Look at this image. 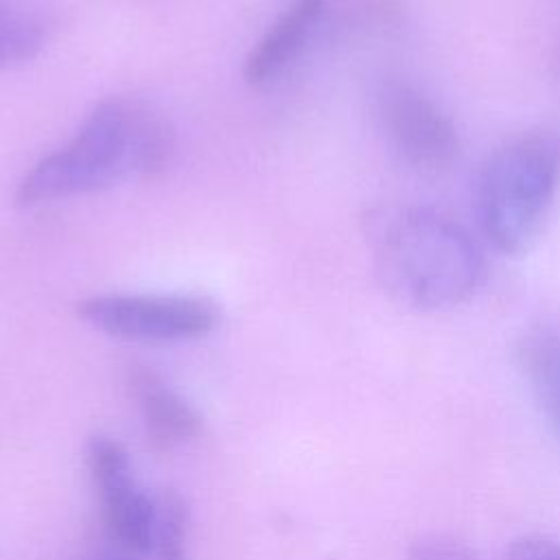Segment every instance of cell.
<instances>
[{
    "instance_id": "277c9868",
    "label": "cell",
    "mask_w": 560,
    "mask_h": 560,
    "mask_svg": "<svg viewBox=\"0 0 560 560\" xmlns=\"http://www.w3.org/2000/svg\"><path fill=\"white\" fill-rule=\"evenodd\" d=\"M90 326L133 341H184L208 335L219 324V308L201 295H92L79 304Z\"/></svg>"
},
{
    "instance_id": "7c38bea8",
    "label": "cell",
    "mask_w": 560,
    "mask_h": 560,
    "mask_svg": "<svg viewBox=\"0 0 560 560\" xmlns=\"http://www.w3.org/2000/svg\"><path fill=\"white\" fill-rule=\"evenodd\" d=\"M409 560H477L457 538L446 534H424L409 545Z\"/></svg>"
},
{
    "instance_id": "4fadbf2b",
    "label": "cell",
    "mask_w": 560,
    "mask_h": 560,
    "mask_svg": "<svg viewBox=\"0 0 560 560\" xmlns=\"http://www.w3.org/2000/svg\"><path fill=\"white\" fill-rule=\"evenodd\" d=\"M508 560H560V542L542 536H523L512 542Z\"/></svg>"
},
{
    "instance_id": "ba28073f",
    "label": "cell",
    "mask_w": 560,
    "mask_h": 560,
    "mask_svg": "<svg viewBox=\"0 0 560 560\" xmlns=\"http://www.w3.org/2000/svg\"><path fill=\"white\" fill-rule=\"evenodd\" d=\"M103 518L109 536L129 551H151L158 521L153 503L136 481L101 490Z\"/></svg>"
},
{
    "instance_id": "30bf717a",
    "label": "cell",
    "mask_w": 560,
    "mask_h": 560,
    "mask_svg": "<svg viewBox=\"0 0 560 560\" xmlns=\"http://www.w3.org/2000/svg\"><path fill=\"white\" fill-rule=\"evenodd\" d=\"M42 42L44 28L39 20L0 0V68L35 57Z\"/></svg>"
},
{
    "instance_id": "9c48e42d",
    "label": "cell",
    "mask_w": 560,
    "mask_h": 560,
    "mask_svg": "<svg viewBox=\"0 0 560 560\" xmlns=\"http://www.w3.org/2000/svg\"><path fill=\"white\" fill-rule=\"evenodd\" d=\"M518 363L560 435V335L549 330L529 332L518 346Z\"/></svg>"
},
{
    "instance_id": "8992f818",
    "label": "cell",
    "mask_w": 560,
    "mask_h": 560,
    "mask_svg": "<svg viewBox=\"0 0 560 560\" xmlns=\"http://www.w3.org/2000/svg\"><path fill=\"white\" fill-rule=\"evenodd\" d=\"M326 4L328 0H291L247 55L243 66L245 81L254 88L271 83L300 55Z\"/></svg>"
},
{
    "instance_id": "3957f363",
    "label": "cell",
    "mask_w": 560,
    "mask_h": 560,
    "mask_svg": "<svg viewBox=\"0 0 560 560\" xmlns=\"http://www.w3.org/2000/svg\"><path fill=\"white\" fill-rule=\"evenodd\" d=\"M560 186V136L532 131L497 149L477 179V217L503 254L525 252L540 234Z\"/></svg>"
},
{
    "instance_id": "52a82bcc",
    "label": "cell",
    "mask_w": 560,
    "mask_h": 560,
    "mask_svg": "<svg viewBox=\"0 0 560 560\" xmlns=\"http://www.w3.org/2000/svg\"><path fill=\"white\" fill-rule=\"evenodd\" d=\"M129 385L142 411L147 433L155 444L175 446L199 435L201 416L155 372L136 368L129 374Z\"/></svg>"
},
{
    "instance_id": "8fae6325",
    "label": "cell",
    "mask_w": 560,
    "mask_h": 560,
    "mask_svg": "<svg viewBox=\"0 0 560 560\" xmlns=\"http://www.w3.org/2000/svg\"><path fill=\"white\" fill-rule=\"evenodd\" d=\"M186 523L188 510L184 499L168 490L158 503V521L153 536V551L158 560H186Z\"/></svg>"
},
{
    "instance_id": "7a4b0ae2",
    "label": "cell",
    "mask_w": 560,
    "mask_h": 560,
    "mask_svg": "<svg viewBox=\"0 0 560 560\" xmlns=\"http://www.w3.org/2000/svg\"><path fill=\"white\" fill-rule=\"evenodd\" d=\"M365 238L383 287L422 311L457 306L486 276L481 249L442 212L418 206H378L365 217Z\"/></svg>"
},
{
    "instance_id": "6da1fadb",
    "label": "cell",
    "mask_w": 560,
    "mask_h": 560,
    "mask_svg": "<svg viewBox=\"0 0 560 560\" xmlns=\"http://www.w3.org/2000/svg\"><path fill=\"white\" fill-rule=\"evenodd\" d=\"M173 129L153 105L105 98L79 131L42 158L18 184L20 206L94 192L127 177H155L173 158Z\"/></svg>"
},
{
    "instance_id": "5b68a950",
    "label": "cell",
    "mask_w": 560,
    "mask_h": 560,
    "mask_svg": "<svg viewBox=\"0 0 560 560\" xmlns=\"http://www.w3.org/2000/svg\"><path fill=\"white\" fill-rule=\"evenodd\" d=\"M376 116L389 147L416 171L438 173L459 155V136L448 114L407 83H387L376 98Z\"/></svg>"
}]
</instances>
